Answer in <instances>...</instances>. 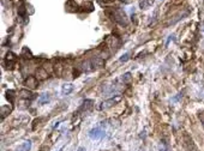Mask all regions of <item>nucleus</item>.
I'll return each instance as SVG.
<instances>
[{
	"label": "nucleus",
	"mask_w": 204,
	"mask_h": 151,
	"mask_svg": "<svg viewBox=\"0 0 204 151\" xmlns=\"http://www.w3.org/2000/svg\"><path fill=\"white\" fill-rule=\"evenodd\" d=\"M105 136H106V132H105V129H102L101 126H96V127H94V129L89 132V137H90V139L93 140L102 139Z\"/></svg>",
	"instance_id": "obj_1"
},
{
	"label": "nucleus",
	"mask_w": 204,
	"mask_h": 151,
	"mask_svg": "<svg viewBox=\"0 0 204 151\" xmlns=\"http://www.w3.org/2000/svg\"><path fill=\"white\" fill-rule=\"evenodd\" d=\"M49 100H51V95H49V94H43L42 96L40 97L39 102H40V103H46V102H48Z\"/></svg>",
	"instance_id": "obj_5"
},
{
	"label": "nucleus",
	"mask_w": 204,
	"mask_h": 151,
	"mask_svg": "<svg viewBox=\"0 0 204 151\" xmlns=\"http://www.w3.org/2000/svg\"><path fill=\"white\" fill-rule=\"evenodd\" d=\"M78 151H85V149H84V148H79V149H78Z\"/></svg>",
	"instance_id": "obj_7"
},
{
	"label": "nucleus",
	"mask_w": 204,
	"mask_h": 151,
	"mask_svg": "<svg viewBox=\"0 0 204 151\" xmlns=\"http://www.w3.org/2000/svg\"><path fill=\"white\" fill-rule=\"evenodd\" d=\"M30 148H31V143L30 141H25L18 151H30Z\"/></svg>",
	"instance_id": "obj_4"
},
{
	"label": "nucleus",
	"mask_w": 204,
	"mask_h": 151,
	"mask_svg": "<svg viewBox=\"0 0 204 151\" xmlns=\"http://www.w3.org/2000/svg\"><path fill=\"white\" fill-rule=\"evenodd\" d=\"M123 1H129V0H123Z\"/></svg>",
	"instance_id": "obj_8"
},
{
	"label": "nucleus",
	"mask_w": 204,
	"mask_h": 151,
	"mask_svg": "<svg viewBox=\"0 0 204 151\" xmlns=\"http://www.w3.org/2000/svg\"><path fill=\"white\" fill-rule=\"evenodd\" d=\"M73 89H75V86H73V84H71V83L64 84V85L61 86V94L63 95H69V94H71L73 91Z\"/></svg>",
	"instance_id": "obj_2"
},
{
	"label": "nucleus",
	"mask_w": 204,
	"mask_h": 151,
	"mask_svg": "<svg viewBox=\"0 0 204 151\" xmlns=\"http://www.w3.org/2000/svg\"><path fill=\"white\" fill-rule=\"evenodd\" d=\"M152 2H154V0H142L139 2V5L142 9H147L148 6L152 5Z\"/></svg>",
	"instance_id": "obj_3"
},
{
	"label": "nucleus",
	"mask_w": 204,
	"mask_h": 151,
	"mask_svg": "<svg viewBox=\"0 0 204 151\" xmlns=\"http://www.w3.org/2000/svg\"><path fill=\"white\" fill-rule=\"evenodd\" d=\"M129 55H130L129 53H125L120 58V61H127V60H129Z\"/></svg>",
	"instance_id": "obj_6"
}]
</instances>
